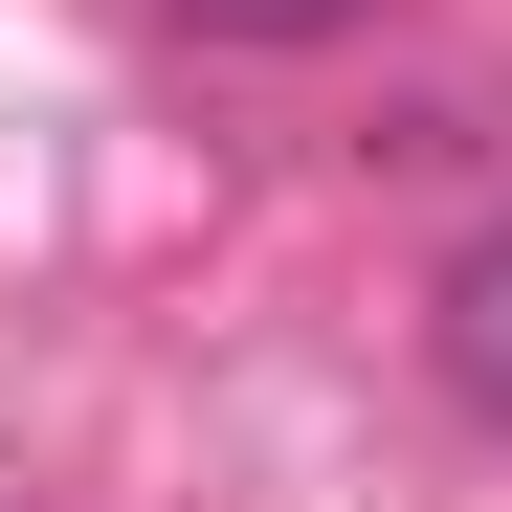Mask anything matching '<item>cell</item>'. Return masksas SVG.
I'll return each mask as SVG.
<instances>
[{
  "label": "cell",
  "mask_w": 512,
  "mask_h": 512,
  "mask_svg": "<svg viewBox=\"0 0 512 512\" xmlns=\"http://www.w3.org/2000/svg\"><path fill=\"white\" fill-rule=\"evenodd\" d=\"M423 334H446V401H468V423H512V223L423 290Z\"/></svg>",
  "instance_id": "cell-1"
},
{
  "label": "cell",
  "mask_w": 512,
  "mask_h": 512,
  "mask_svg": "<svg viewBox=\"0 0 512 512\" xmlns=\"http://www.w3.org/2000/svg\"><path fill=\"white\" fill-rule=\"evenodd\" d=\"M201 23H268V45H290V23H357V0H201Z\"/></svg>",
  "instance_id": "cell-2"
}]
</instances>
